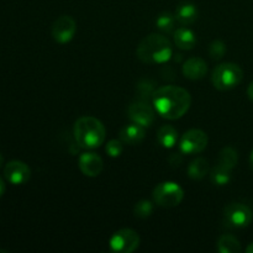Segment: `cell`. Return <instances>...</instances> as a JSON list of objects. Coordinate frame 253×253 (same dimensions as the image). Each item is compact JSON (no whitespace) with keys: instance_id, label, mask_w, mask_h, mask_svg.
Wrapping results in <instances>:
<instances>
[{"instance_id":"6da1fadb","label":"cell","mask_w":253,"mask_h":253,"mask_svg":"<svg viewBox=\"0 0 253 253\" xmlns=\"http://www.w3.org/2000/svg\"><path fill=\"white\" fill-rule=\"evenodd\" d=\"M156 111L167 120H177L184 116L192 104L189 91L177 85H165L156 89L152 95Z\"/></svg>"},{"instance_id":"7a4b0ae2","label":"cell","mask_w":253,"mask_h":253,"mask_svg":"<svg viewBox=\"0 0 253 253\" xmlns=\"http://www.w3.org/2000/svg\"><path fill=\"white\" fill-rule=\"evenodd\" d=\"M74 138L79 147L94 150L103 145L106 131L103 123L94 116H82L74 124Z\"/></svg>"},{"instance_id":"3957f363","label":"cell","mask_w":253,"mask_h":253,"mask_svg":"<svg viewBox=\"0 0 253 253\" xmlns=\"http://www.w3.org/2000/svg\"><path fill=\"white\" fill-rule=\"evenodd\" d=\"M136 54L143 63H165L172 57V44L163 35L151 34L140 42Z\"/></svg>"},{"instance_id":"277c9868","label":"cell","mask_w":253,"mask_h":253,"mask_svg":"<svg viewBox=\"0 0 253 253\" xmlns=\"http://www.w3.org/2000/svg\"><path fill=\"white\" fill-rule=\"evenodd\" d=\"M244 79V71L236 63H222L214 69L211 82L219 90H230L239 85Z\"/></svg>"},{"instance_id":"5b68a950","label":"cell","mask_w":253,"mask_h":253,"mask_svg":"<svg viewBox=\"0 0 253 253\" xmlns=\"http://www.w3.org/2000/svg\"><path fill=\"white\" fill-rule=\"evenodd\" d=\"M153 200L163 208H174L184 199V190L178 183L163 182L153 189Z\"/></svg>"},{"instance_id":"8992f818","label":"cell","mask_w":253,"mask_h":253,"mask_svg":"<svg viewBox=\"0 0 253 253\" xmlns=\"http://www.w3.org/2000/svg\"><path fill=\"white\" fill-rule=\"evenodd\" d=\"M252 210L241 203H231L224 210L225 224L234 229H244L252 222Z\"/></svg>"},{"instance_id":"52a82bcc","label":"cell","mask_w":253,"mask_h":253,"mask_svg":"<svg viewBox=\"0 0 253 253\" xmlns=\"http://www.w3.org/2000/svg\"><path fill=\"white\" fill-rule=\"evenodd\" d=\"M140 236L131 229H121L116 231L110 239V247L114 252L131 253L137 250Z\"/></svg>"},{"instance_id":"ba28073f","label":"cell","mask_w":253,"mask_h":253,"mask_svg":"<svg viewBox=\"0 0 253 253\" xmlns=\"http://www.w3.org/2000/svg\"><path fill=\"white\" fill-rule=\"evenodd\" d=\"M208 145V135L199 128H192L182 136L179 148L184 155H195L205 150Z\"/></svg>"},{"instance_id":"9c48e42d","label":"cell","mask_w":253,"mask_h":253,"mask_svg":"<svg viewBox=\"0 0 253 253\" xmlns=\"http://www.w3.org/2000/svg\"><path fill=\"white\" fill-rule=\"evenodd\" d=\"M77 32V24L68 15H62L52 25V36L58 43H68L73 40Z\"/></svg>"},{"instance_id":"30bf717a","label":"cell","mask_w":253,"mask_h":253,"mask_svg":"<svg viewBox=\"0 0 253 253\" xmlns=\"http://www.w3.org/2000/svg\"><path fill=\"white\" fill-rule=\"evenodd\" d=\"M4 175L9 183L14 185H22L31 178V169L22 161H10L4 168Z\"/></svg>"},{"instance_id":"8fae6325","label":"cell","mask_w":253,"mask_h":253,"mask_svg":"<svg viewBox=\"0 0 253 253\" xmlns=\"http://www.w3.org/2000/svg\"><path fill=\"white\" fill-rule=\"evenodd\" d=\"M128 118L143 127H150L155 121V111L145 101H137L128 106Z\"/></svg>"},{"instance_id":"7c38bea8","label":"cell","mask_w":253,"mask_h":253,"mask_svg":"<svg viewBox=\"0 0 253 253\" xmlns=\"http://www.w3.org/2000/svg\"><path fill=\"white\" fill-rule=\"evenodd\" d=\"M104 167L103 158L94 152L82 153L79 157V168L86 177H98Z\"/></svg>"},{"instance_id":"4fadbf2b","label":"cell","mask_w":253,"mask_h":253,"mask_svg":"<svg viewBox=\"0 0 253 253\" xmlns=\"http://www.w3.org/2000/svg\"><path fill=\"white\" fill-rule=\"evenodd\" d=\"M208 66L204 59L199 57H192L188 59L183 66V74L185 78L192 79V81H199L207 76Z\"/></svg>"},{"instance_id":"5bb4252c","label":"cell","mask_w":253,"mask_h":253,"mask_svg":"<svg viewBox=\"0 0 253 253\" xmlns=\"http://www.w3.org/2000/svg\"><path fill=\"white\" fill-rule=\"evenodd\" d=\"M146 131L145 127L138 124L133 123L130 125H126L120 131V140L126 145H138L142 142L145 138Z\"/></svg>"},{"instance_id":"9a60e30c","label":"cell","mask_w":253,"mask_h":253,"mask_svg":"<svg viewBox=\"0 0 253 253\" xmlns=\"http://www.w3.org/2000/svg\"><path fill=\"white\" fill-rule=\"evenodd\" d=\"M174 16L180 25L188 26L194 24L195 20L198 19V9L192 2H182L177 6Z\"/></svg>"},{"instance_id":"2e32d148","label":"cell","mask_w":253,"mask_h":253,"mask_svg":"<svg viewBox=\"0 0 253 253\" xmlns=\"http://www.w3.org/2000/svg\"><path fill=\"white\" fill-rule=\"evenodd\" d=\"M174 42L178 48L189 51L195 47L197 39L192 30L187 29V27H180L174 32Z\"/></svg>"},{"instance_id":"e0dca14e","label":"cell","mask_w":253,"mask_h":253,"mask_svg":"<svg viewBox=\"0 0 253 253\" xmlns=\"http://www.w3.org/2000/svg\"><path fill=\"white\" fill-rule=\"evenodd\" d=\"M157 141L165 148L174 147L178 141V131L170 125H163L157 131Z\"/></svg>"},{"instance_id":"ac0fdd59","label":"cell","mask_w":253,"mask_h":253,"mask_svg":"<svg viewBox=\"0 0 253 253\" xmlns=\"http://www.w3.org/2000/svg\"><path fill=\"white\" fill-rule=\"evenodd\" d=\"M209 173V162L205 158H197L188 167V174L192 179H203Z\"/></svg>"},{"instance_id":"d6986e66","label":"cell","mask_w":253,"mask_h":253,"mask_svg":"<svg viewBox=\"0 0 253 253\" xmlns=\"http://www.w3.org/2000/svg\"><path fill=\"white\" fill-rule=\"evenodd\" d=\"M217 250L220 253H240L241 244L232 235H222L217 241Z\"/></svg>"},{"instance_id":"ffe728a7","label":"cell","mask_w":253,"mask_h":253,"mask_svg":"<svg viewBox=\"0 0 253 253\" xmlns=\"http://www.w3.org/2000/svg\"><path fill=\"white\" fill-rule=\"evenodd\" d=\"M210 179H211L212 184L217 185V187L227 185L231 182V169H227V168L217 165L210 172Z\"/></svg>"},{"instance_id":"44dd1931","label":"cell","mask_w":253,"mask_h":253,"mask_svg":"<svg viewBox=\"0 0 253 253\" xmlns=\"http://www.w3.org/2000/svg\"><path fill=\"white\" fill-rule=\"evenodd\" d=\"M237 161H239V156L235 148L225 147L219 153V165L227 169H232L237 165Z\"/></svg>"},{"instance_id":"7402d4cb","label":"cell","mask_w":253,"mask_h":253,"mask_svg":"<svg viewBox=\"0 0 253 253\" xmlns=\"http://www.w3.org/2000/svg\"><path fill=\"white\" fill-rule=\"evenodd\" d=\"M175 20H177L175 16L170 14V12H162L157 17V20H156V25H157V27L161 31L169 34V32H172L174 30Z\"/></svg>"},{"instance_id":"603a6c76","label":"cell","mask_w":253,"mask_h":253,"mask_svg":"<svg viewBox=\"0 0 253 253\" xmlns=\"http://www.w3.org/2000/svg\"><path fill=\"white\" fill-rule=\"evenodd\" d=\"M133 212L140 219H147L153 212V204L150 200H141L133 208Z\"/></svg>"},{"instance_id":"cb8c5ba5","label":"cell","mask_w":253,"mask_h":253,"mask_svg":"<svg viewBox=\"0 0 253 253\" xmlns=\"http://www.w3.org/2000/svg\"><path fill=\"white\" fill-rule=\"evenodd\" d=\"M226 53V44L221 41V40H215L210 43L209 47V54L214 61H219Z\"/></svg>"},{"instance_id":"d4e9b609","label":"cell","mask_w":253,"mask_h":253,"mask_svg":"<svg viewBox=\"0 0 253 253\" xmlns=\"http://www.w3.org/2000/svg\"><path fill=\"white\" fill-rule=\"evenodd\" d=\"M105 151L110 157H119V156H121V153L124 151V142L121 140H110L106 143Z\"/></svg>"},{"instance_id":"484cf974","label":"cell","mask_w":253,"mask_h":253,"mask_svg":"<svg viewBox=\"0 0 253 253\" xmlns=\"http://www.w3.org/2000/svg\"><path fill=\"white\" fill-rule=\"evenodd\" d=\"M168 162L169 165H172V167H179L183 162V157L180 153H172L168 158Z\"/></svg>"},{"instance_id":"4316f807","label":"cell","mask_w":253,"mask_h":253,"mask_svg":"<svg viewBox=\"0 0 253 253\" xmlns=\"http://www.w3.org/2000/svg\"><path fill=\"white\" fill-rule=\"evenodd\" d=\"M5 190H6V185H5L4 180H2L1 178H0V198H1L2 195H4Z\"/></svg>"},{"instance_id":"83f0119b","label":"cell","mask_w":253,"mask_h":253,"mask_svg":"<svg viewBox=\"0 0 253 253\" xmlns=\"http://www.w3.org/2000/svg\"><path fill=\"white\" fill-rule=\"evenodd\" d=\"M247 95H249V98L253 101V82L249 85V89H247Z\"/></svg>"},{"instance_id":"f1b7e54d","label":"cell","mask_w":253,"mask_h":253,"mask_svg":"<svg viewBox=\"0 0 253 253\" xmlns=\"http://www.w3.org/2000/svg\"><path fill=\"white\" fill-rule=\"evenodd\" d=\"M246 252L247 253H253V242H251V244H250L249 246H247Z\"/></svg>"},{"instance_id":"f546056e","label":"cell","mask_w":253,"mask_h":253,"mask_svg":"<svg viewBox=\"0 0 253 253\" xmlns=\"http://www.w3.org/2000/svg\"><path fill=\"white\" fill-rule=\"evenodd\" d=\"M250 166H251V168L253 169V150L251 152V156H250Z\"/></svg>"},{"instance_id":"4dcf8cb0","label":"cell","mask_w":253,"mask_h":253,"mask_svg":"<svg viewBox=\"0 0 253 253\" xmlns=\"http://www.w3.org/2000/svg\"><path fill=\"white\" fill-rule=\"evenodd\" d=\"M2 165H4V157H2V155L0 153V168L2 167Z\"/></svg>"}]
</instances>
